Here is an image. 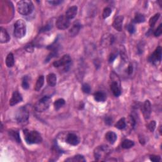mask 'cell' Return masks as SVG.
Returning <instances> with one entry per match:
<instances>
[{
  "label": "cell",
  "mask_w": 162,
  "mask_h": 162,
  "mask_svg": "<svg viewBox=\"0 0 162 162\" xmlns=\"http://www.w3.org/2000/svg\"><path fill=\"white\" fill-rule=\"evenodd\" d=\"M6 65L10 68L14 65L15 64V60H14V56H13V53H9L6 58Z\"/></svg>",
  "instance_id": "obj_23"
},
{
  "label": "cell",
  "mask_w": 162,
  "mask_h": 162,
  "mask_svg": "<svg viewBox=\"0 0 162 162\" xmlns=\"http://www.w3.org/2000/svg\"><path fill=\"white\" fill-rule=\"evenodd\" d=\"M51 98L44 96L39 100L34 106V108L38 112H43L48 109L51 103Z\"/></svg>",
  "instance_id": "obj_5"
},
{
  "label": "cell",
  "mask_w": 162,
  "mask_h": 162,
  "mask_svg": "<svg viewBox=\"0 0 162 162\" xmlns=\"http://www.w3.org/2000/svg\"><path fill=\"white\" fill-rule=\"evenodd\" d=\"M114 41V35L111 34H106L101 38V44L103 46L108 47L113 44Z\"/></svg>",
  "instance_id": "obj_11"
},
{
  "label": "cell",
  "mask_w": 162,
  "mask_h": 162,
  "mask_svg": "<svg viewBox=\"0 0 162 162\" xmlns=\"http://www.w3.org/2000/svg\"><path fill=\"white\" fill-rule=\"evenodd\" d=\"M125 127H126V122L124 118L120 119L115 124V127L120 130H122L125 129Z\"/></svg>",
  "instance_id": "obj_27"
},
{
  "label": "cell",
  "mask_w": 162,
  "mask_h": 162,
  "mask_svg": "<svg viewBox=\"0 0 162 162\" xmlns=\"http://www.w3.org/2000/svg\"><path fill=\"white\" fill-rule=\"evenodd\" d=\"M94 98L97 102H104L106 100V94L103 91H98L94 93Z\"/></svg>",
  "instance_id": "obj_19"
},
{
  "label": "cell",
  "mask_w": 162,
  "mask_h": 162,
  "mask_svg": "<svg viewBox=\"0 0 162 162\" xmlns=\"http://www.w3.org/2000/svg\"><path fill=\"white\" fill-rule=\"evenodd\" d=\"M160 17V13H156L153 17H152L151 19H150V22H149V24L151 27H153L155 25L156 23L158 21V19Z\"/></svg>",
  "instance_id": "obj_30"
},
{
  "label": "cell",
  "mask_w": 162,
  "mask_h": 162,
  "mask_svg": "<svg viewBox=\"0 0 162 162\" xmlns=\"http://www.w3.org/2000/svg\"><path fill=\"white\" fill-rule=\"evenodd\" d=\"M77 13V7L76 6H72L70 7L66 12L65 16L69 19H72L75 17Z\"/></svg>",
  "instance_id": "obj_17"
},
{
  "label": "cell",
  "mask_w": 162,
  "mask_h": 162,
  "mask_svg": "<svg viewBox=\"0 0 162 162\" xmlns=\"http://www.w3.org/2000/svg\"><path fill=\"white\" fill-rule=\"evenodd\" d=\"M80 29V24L78 22H75L73 24L72 27L71 29L69 30V34L71 36H75L78 34L79 33V30Z\"/></svg>",
  "instance_id": "obj_18"
},
{
  "label": "cell",
  "mask_w": 162,
  "mask_h": 162,
  "mask_svg": "<svg viewBox=\"0 0 162 162\" xmlns=\"http://www.w3.org/2000/svg\"><path fill=\"white\" fill-rule=\"evenodd\" d=\"M111 153V149L107 145H101L95 148L94 155L96 161H105Z\"/></svg>",
  "instance_id": "obj_3"
},
{
  "label": "cell",
  "mask_w": 162,
  "mask_h": 162,
  "mask_svg": "<svg viewBox=\"0 0 162 162\" xmlns=\"http://www.w3.org/2000/svg\"><path fill=\"white\" fill-rule=\"evenodd\" d=\"M105 138L106 140L111 144H114L117 139L116 134L113 131L108 132L105 135Z\"/></svg>",
  "instance_id": "obj_20"
},
{
  "label": "cell",
  "mask_w": 162,
  "mask_h": 162,
  "mask_svg": "<svg viewBox=\"0 0 162 162\" xmlns=\"http://www.w3.org/2000/svg\"><path fill=\"white\" fill-rule=\"evenodd\" d=\"M111 13V9L109 7H106L104 9L103 12V19H106L109 17Z\"/></svg>",
  "instance_id": "obj_32"
},
{
  "label": "cell",
  "mask_w": 162,
  "mask_h": 162,
  "mask_svg": "<svg viewBox=\"0 0 162 162\" xmlns=\"http://www.w3.org/2000/svg\"><path fill=\"white\" fill-rule=\"evenodd\" d=\"M145 21V17L143 15L141 14V13H137V14L135 15V17L134 19L133 22L135 23H142Z\"/></svg>",
  "instance_id": "obj_29"
},
{
  "label": "cell",
  "mask_w": 162,
  "mask_h": 162,
  "mask_svg": "<svg viewBox=\"0 0 162 162\" xmlns=\"http://www.w3.org/2000/svg\"><path fill=\"white\" fill-rule=\"evenodd\" d=\"M161 60V48L160 46L157 47L153 53L150 56L149 61L153 64H160Z\"/></svg>",
  "instance_id": "obj_9"
},
{
  "label": "cell",
  "mask_w": 162,
  "mask_h": 162,
  "mask_svg": "<svg viewBox=\"0 0 162 162\" xmlns=\"http://www.w3.org/2000/svg\"><path fill=\"white\" fill-rule=\"evenodd\" d=\"M65 100L62 98L58 99V100H56L55 103H54V106H55V110H58L59 109H60L61 108L65 105Z\"/></svg>",
  "instance_id": "obj_28"
},
{
  "label": "cell",
  "mask_w": 162,
  "mask_h": 162,
  "mask_svg": "<svg viewBox=\"0 0 162 162\" xmlns=\"http://www.w3.org/2000/svg\"><path fill=\"white\" fill-rule=\"evenodd\" d=\"M127 30L130 34H134L136 32V27H135L134 25L133 24H129L127 26Z\"/></svg>",
  "instance_id": "obj_37"
},
{
  "label": "cell",
  "mask_w": 162,
  "mask_h": 162,
  "mask_svg": "<svg viewBox=\"0 0 162 162\" xmlns=\"http://www.w3.org/2000/svg\"><path fill=\"white\" fill-rule=\"evenodd\" d=\"M134 146V141L129 140V139H125V140L122 143V147L124 149H129Z\"/></svg>",
  "instance_id": "obj_25"
},
{
  "label": "cell",
  "mask_w": 162,
  "mask_h": 162,
  "mask_svg": "<svg viewBox=\"0 0 162 162\" xmlns=\"http://www.w3.org/2000/svg\"><path fill=\"white\" fill-rule=\"evenodd\" d=\"M110 89L115 96L118 97L121 94L120 82H115V81H112V83L110 85Z\"/></svg>",
  "instance_id": "obj_15"
},
{
  "label": "cell",
  "mask_w": 162,
  "mask_h": 162,
  "mask_svg": "<svg viewBox=\"0 0 162 162\" xmlns=\"http://www.w3.org/2000/svg\"><path fill=\"white\" fill-rule=\"evenodd\" d=\"M142 113L144 117L146 120H148L150 118V115L151 113V103L149 100H146L143 105Z\"/></svg>",
  "instance_id": "obj_12"
},
{
  "label": "cell",
  "mask_w": 162,
  "mask_h": 162,
  "mask_svg": "<svg viewBox=\"0 0 162 162\" xmlns=\"http://www.w3.org/2000/svg\"><path fill=\"white\" fill-rule=\"evenodd\" d=\"M120 55H121L122 59L124 61L127 62V61H128L127 55V53H126L125 49L124 47H123V48H122L120 50Z\"/></svg>",
  "instance_id": "obj_33"
},
{
  "label": "cell",
  "mask_w": 162,
  "mask_h": 162,
  "mask_svg": "<svg viewBox=\"0 0 162 162\" xmlns=\"http://www.w3.org/2000/svg\"><path fill=\"white\" fill-rule=\"evenodd\" d=\"M34 10L33 3L31 1L23 0L17 3V11L22 15H29Z\"/></svg>",
  "instance_id": "obj_2"
},
{
  "label": "cell",
  "mask_w": 162,
  "mask_h": 162,
  "mask_svg": "<svg viewBox=\"0 0 162 162\" xmlns=\"http://www.w3.org/2000/svg\"><path fill=\"white\" fill-rule=\"evenodd\" d=\"M162 33V24H160V25L158 26V27L156 29V30L155 31L154 33V35L155 37H159L161 35Z\"/></svg>",
  "instance_id": "obj_36"
},
{
  "label": "cell",
  "mask_w": 162,
  "mask_h": 162,
  "mask_svg": "<svg viewBox=\"0 0 162 162\" xmlns=\"http://www.w3.org/2000/svg\"><path fill=\"white\" fill-rule=\"evenodd\" d=\"M150 160L154 162H158L161 160V158L159 156H156V155H152L150 156Z\"/></svg>",
  "instance_id": "obj_38"
},
{
  "label": "cell",
  "mask_w": 162,
  "mask_h": 162,
  "mask_svg": "<svg viewBox=\"0 0 162 162\" xmlns=\"http://www.w3.org/2000/svg\"><path fill=\"white\" fill-rule=\"evenodd\" d=\"M63 1H59V0H55V1H48V3H49V4H52V5H54V6H56V5H58V4H60L62 3Z\"/></svg>",
  "instance_id": "obj_39"
},
{
  "label": "cell",
  "mask_w": 162,
  "mask_h": 162,
  "mask_svg": "<svg viewBox=\"0 0 162 162\" xmlns=\"http://www.w3.org/2000/svg\"><path fill=\"white\" fill-rule=\"evenodd\" d=\"M44 83V77L43 75H40L36 81V83H35V88H34L35 91L37 92L39 91L41 89L43 88Z\"/></svg>",
  "instance_id": "obj_22"
},
{
  "label": "cell",
  "mask_w": 162,
  "mask_h": 162,
  "mask_svg": "<svg viewBox=\"0 0 162 162\" xmlns=\"http://www.w3.org/2000/svg\"><path fill=\"white\" fill-rule=\"evenodd\" d=\"M22 86L24 89H28L29 88V79H28L27 76H25V77L23 78V79H22Z\"/></svg>",
  "instance_id": "obj_31"
},
{
  "label": "cell",
  "mask_w": 162,
  "mask_h": 162,
  "mask_svg": "<svg viewBox=\"0 0 162 162\" xmlns=\"http://www.w3.org/2000/svg\"><path fill=\"white\" fill-rule=\"evenodd\" d=\"M15 37L19 39L24 38L26 34V24L23 20H18L14 25Z\"/></svg>",
  "instance_id": "obj_4"
},
{
  "label": "cell",
  "mask_w": 162,
  "mask_h": 162,
  "mask_svg": "<svg viewBox=\"0 0 162 162\" xmlns=\"http://www.w3.org/2000/svg\"><path fill=\"white\" fill-rule=\"evenodd\" d=\"M123 22H124V17L123 16H118L117 17L115 18L113 22L114 28L120 32L122 30V26H123Z\"/></svg>",
  "instance_id": "obj_14"
},
{
  "label": "cell",
  "mask_w": 162,
  "mask_h": 162,
  "mask_svg": "<svg viewBox=\"0 0 162 162\" xmlns=\"http://www.w3.org/2000/svg\"><path fill=\"white\" fill-rule=\"evenodd\" d=\"M9 135H10V136L14 139V140L17 142H21V139L19 136V133L17 132V131H14V130H10V132H9Z\"/></svg>",
  "instance_id": "obj_26"
},
{
  "label": "cell",
  "mask_w": 162,
  "mask_h": 162,
  "mask_svg": "<svg viewBox=\"0 0 162 162\" xmlns=\"http://www.w3.org/2000/svg\"><path fill=\"white\" fill-rule=\"evenodd\" d=\"M51 28V26H50V24L46 25L45 27L40 30V32H45V31H48L49 29Z\"/></svg>",
  "instance_id": "obj_41"
},
{
  "label": "cell",
  "mask_w": 162,
  "mask_h": 162,
  "mask_svg": "<svg viewBox=\"0 0 162 162\" xmlns=\"http://www.w3.org/2000/svg\"><path fill=\"white\" fill-rule=\"evenodd\" d=\"M70 25V19H69L65 15H61L56 20V25L58 29L65 30L69 27Z\"/></svg>",
  "instance_id": "obj_8"
},
{
  "label": "cell",
  "mask_w": 162,
  "mask_h": 162,
  "mask_svg": "<svg viewBox=\"0 0 162 162\" xmlns=\"http://www.w3.org/2000/svg\"><path fill=\"white\" fill-rule=\"evenodd\" d=\"M66 161H73V162H84L86 160L84 158V157L81 155H77L72 158H69L65 160Z\"/></svg>",
  "instance_id": "obj_24"
},
{
  "label": "cell",
  "mask_w": 162,
  "mask_h": 162,
  "mask_svg": "<svg viewBox=\"0 0 162 162\" xmlns=\"http://www.w3.org/2000/svg\"><path fill=\"white\" fill-rule=\"evenodd\" d=\"M66 141L69 145L72 146H77L80 142L79 137L74 133H69L66 137Z\"/></svg>",
  "instance_id": "obj_10"
},
{
  "label": "cell",
  "mask_w": 162,
  "mask_h": 162,
  "mask_svg": "<svg viewBox=\"0 0 162 162\" xmlns=\"http://www.w3.org/2000/svg\"><path fill=\"white\" fill-rule=\"evenodd\" d=\"M82 90L84 93L88 94L91 91V87L88 84H84L82 87Z\"/></svg>",
  "instance_id": "obj_34"
},
{
  "label": "cell",
  "mask_w": 162,
  "mask_h": 162,
  "mask_svg": "<svg viewBox=\"0 0 162 162\" xmlns=\"http://www.w3.org/2000/svg\"><path fill=\"white\" fill-rule=\"evenodd\" d=\"M132 72H133V67H132V64H130L128 67V69H127V72L129 75L132 74Z\"/></svg>",
  "instance_id": "obj_43"
},
{
  "label": "cell",
  "mask_w": 162,
  "mask_h": 162,
  "mask_svg": "<svg viewBox=\"0 0 162 162\" xmlns=\"http://www.w3.org/2000/svg\"><path fill=\"white\" fill-rule=\"evenodd\" d=\"M25 140L29 145L39 144L42 142L43 139L41 134L35 130H29L25 129L24 130Z\"/></svg>",
  "instance_id": "obj_1"
},
{
  "label": "cell",
  "mask_w": 162,
  "mask_h": 162,
  "mask_svg": "<svg viewBox=\"0 0 162 162\" xmlns=\"http://www.w3.org/2000/svg\"><path fill=\"white\" fill-rule=\"evenodd\" d=\"M10 35L8 34L5 29L1 27L0 31V42L1 43H6L10 41Z\"/></svg>",
  "instance_id": "obj_16"
},
{
  "label": "cell",
  "mask_w": 162,
  "mask_h": 162,
  "mask_svg": "<svg viewBox=\"0 0 162 162\" xmlns=\"http://www.w3.org/2000/svg\"><path fill=\"white\" fill-rule=\"evenodd\" d=\"M105 123L106 125H111L112 124V119L110 117H106L105 118Z\"/></svg>",
  "instance_id": "obj_42"
},
{
  "label": "cell",
  "mask_w": 162,
  "mask_h": 162,
  "mask_svg": "<svg viewBox=\"0 0 162 162\" xmlns=\"http://www.w3.org/2000/svg\"><path fill=\"white\" fill-rule=\"evenodd\" d=\"M116 57H117V53H111L110 56V58H109V61L112 62Z\"/></svg>",
  "instance_id": "obj_40"
},
{
  "label": "cell",
  "mask_w": 162,
  "mask_h": 162,
  "mask_svg": "<svg viewBox=\"0 0 162 162\" xmlns=\"http://www.w3.org/2000/svg\"><path fill=\"white\" fill-rule=\"evenodd\" d=\"M72 61V59L69 55H64L61 59L59 60L55 61L53 63V65L56 68H59V67H64V70L66 71L67 70V68L70 66Z\"/></svg>",
  "instance_id": "obj_7"
},
{
  "label": "cell",
  "mask_w": 162,
  "mask_h": 162,
  "mask_svg": "<svg viewBox=\"0 0 162 162\" xmlns=\"http://www.w3.org/2000/svg\"><path fill=\"white\" fill-rule=\"evenodd\" d=\"M22 100H23V98H22L21 94L17 91H15L13 92L12 94V96L10 100V106H14L18 104L19 103L21 102Z\"/></svg>",
  "instance_id": "obj_13"
},
{
  "label": "cell",
  "mask_w": 162,
  "mask_h": 162,
  "mask_svg": "<svg viewBox=\"0 0 162 162\" xmlns=\"http://www.w3.org/2000/svg\"><path fill=\"white\" fill-rule=\"evenodd\" d=\"M156 122L154 121V120H153L151 121V122L148 124V129H149V130H150L151 132H153L155 128H156Z\"/></svg>",
  "instance_id": "obj_35"
},
{
  "label": "cell",
  "mask_w": 162,
  "mask_h": 162,
  "mask_svg": "<svg viewBox=\"0 0 162 162\" xmlns=\"http://www.w3.org/2000/svg\"><path fill=\"white\" fill-rule=\"evenodd\" d=\"M56 75L55 74H49L47 77L48 84L51 87H55L56 84Z\"/></svg>",
  "instance_id": "obj_21"
},
{
  "label": "cell",
  "mask_w": 162,
  "mask_h": 162,
  "mask_svg": "<svg viewBox=\"0 0 162 162\" xmlns=\"http://www.w3.org/2000/svg\"><path fill=\"white\" fill-rule=\"evenodd\" d=\"M29 113L25 106H22L17 110L15 114V119L18 123L23 124L27 122Z\"/></svg>",
  "instance_id": "obj_6"
}]
</instances>
